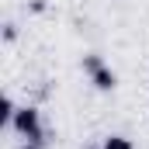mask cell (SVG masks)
Returning a JSON list of instances; mask_svg holds the SVG:
<instances>
[{"label": "cell", "instance_id": "obj_1", "mask_svg": "<svg viewBox=\"0 0 149 149\" xmlns=\"http://www.w3.org/2000/svg\"><path fill=\"white\" fill-rule=\"evenodd\" d=\"M10 128H14L24 142H45V128H42L38 108H17L14 118H10Z\"/></svg>", "mask_w": 149, "mask_h": 149}, {"label": "cell", "instance_id": "obj_4", "mask_svg": "<svg viewBox=\"0 0 149 149\" xmlns=\"http://www.w3.org/2000/svg\"><path fill=\"white\" fill-rule=\"evenodd\" d=\"M101 149H132V142H128L125 135H111V139H104Z\"/></svg>", "mask_w": 149, "mask_h": 149}, {"label": "cell", "instance_id": "obj_2", "mask_svg": "<svg viewBox=\"0 0 149 149\" xmlns=\"http://www.w3.org/2000/svg\"><path fill=\"white\" fill-rule=\"evenodd\" d=\"M83 70L90 73V80H94L97 90H114V87H118V76L101 63V56H83Z\"/></svg>", "mask_w": 149, "mask_h": 149}, {"label": "cell", "instance_id": "obj_6", "mask_svg": "<svg viewBox=\"0 0 149 149\" xmlns=\"http://www.w3.org/2000/svg\"><path fill=\"white\" fill-rule=\"evenodd\" d=\"M83 149H97V146H83Z\"/></svg>", "mask_w": 149, "mask_h": 149}, {"label": "cell", "instance_id": "obj_5", "mask_svg": "<svg viewBox=\"0 0 149 149\" xmlns=\"http://www.w3.org/2000/svg\"><path fill=\"white\" fill-rule=\"evenodd\" d=\"M42 146H45V142H24L21 149H42Z\"/></svg>", "mask_w": 149, "mask_h": 149}, {"label": "cell", "instance_id": "obj_3", "mask_svg": "<svg viewBox=\"0 0 149 149\" xmlns=\"http://www.w3.org/2000/svg\"><path fill=\"white\" fill-rule=\"evenodd\" d=\"M14 111H17V108H14V101H10V97H3V101H0V125H10Z\"/></svg>", "mask_w": 149, "mask_h": 149}]
</instances>
